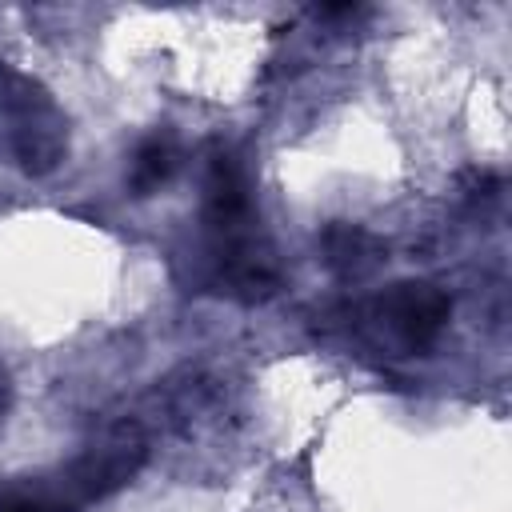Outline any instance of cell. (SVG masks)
<instances>
[{
    "label": "cell",
    "instance_id": "6da1fadb",
    "mask_svg": "<svg viewBox=\"0 0 512 512\" xmlns=\"http://www.w3.org/2000/svg\"><path fill=\"white\" fill-rule=\"evenodd\" d=\"M172 168V152L164 144H144L136 152V164H132V184L136 188H156Z\"/></svg>",
    "mask_w": 512,
    "mask_h": 512
},
{
    "label": "cell",
    "instance_id": "7a4b0ae2",
    "mask_svg": "<svg viewBox=\"0 0 512 512\" xmlns=\"http://www.w3.org/2000/svg\"><path fill=\"white\" fill-rule=\"evenodd\" d=\"M0 512H56V508H48L44 500H32V496H12L0 504Z\"/></svg>",
    "mask_w": 512,
    "mask_h": 512
}]
</instances>
